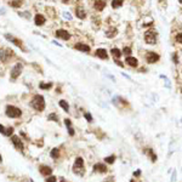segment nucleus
Here are the masks:
<instances>
[{"label": "nucleus", "mask_w": 182, "mask_h": 182, "mask_svg": "<svg viewBox=\"0 0 182 182\" xmlns=\"http://www.w3.org/2000/svg\"><path fill=\"white\" fill-rule=\"evenodd\" d=\"M30 104L34 109H36V111H44L45 109V101H44V97L42 95H35L33 100H32Z\"/></svg>", "instance_id": "nucleus-1"}, {"label": "nucleus", "mask_w": 182, "mask_h": 182, "mask_svg": "<svg viewBox=\"0 0 182 182\" xmlns=\"http://www.w3.org/2000/svg\"><path fill=\"white\" fill-rule=\"evenodd\" d=\"M73 171L78 175H83L84 174V160L83 158H76L75 159V163H74V166H73Z\"/></svg>", "instance_id": "nucleus-2"}, {"label": "nucleus", "mask_w": 182, "mask_h": 182, "mask_svg": "<svg viewBox=\"0 0 182 182\" xmlns=\"http://www.w3.org/2000/svg\"><path fill=\"white\" fill-rule=\"evenodd\" d=\"M22 112L20 108H17L15 106H7L6 107V115L10 117V118H18L21 117Z\"/></svg>", "instance_id": "nucleus-3"}, {"label": "nucleus", "mask_w": 182, "mask_h": 182, "mask_svg": "<svg viewBox=\"0 0 182 182\" xmlns=\"http://www.w3.org/2000/svg\"><path fill=\"white\" fill-rule=\"evenodd\" d=\"M144 42L149 45H154L157 43V33L153 30H148L144 34Z\"/></svg>", "instance_id": "nucleus-4"}, {"label": "nucleus", "mask_w": 182, "mask_h": 182, "mask_svg": "<svg viewBox=\"0 0 182 182\" xmlns=\"http://www.w3.org/2000/svg\"><path fill=\"white\" fill-rule=\"evenodd\" d=\"M22 69H23V66H22L21 63H17V65H15V66H13L12 71H11V73H10V75H11V79H12V80L17 79L18 76L21 75V73H22Z\"/></svg>", "instance_id": "nucleus-5"}, {"label": "nucleus", "mask_w": 182, "mask_h": 182, "mask_svg": "<svg viewBox=\"0 0 182 182\" xmlns=\"http://www.w3.org/2000/svg\"><path fill=\"white\" fill-rule=\"evenodd\" d=\"M146 60H147L148 63H156L159 60V55L153 51H148L147 55H146Z\"/></svg>", "instance_id": "nucleus-6"}, {"label": "nucleus", "mask_w": 182, "mask_h": 182, "mask_svg": "<svg viewBox=\"0 0 182 182\" xmlns=\"http://www.w3.org/2000/svg\"><path fill=\"white\" fill-rule=\"evenodd\" d=\"M12 56V51L11 50H1L0 51V60L3 62H7V60Z\"/></svg>", "instance_id": "nucleus-7"}, {"label": "nucleus", "mask_w": 182, "mask_h": 182, "mask_svg": "<svg viewBox=\"0 0 182 182\" xmlns=\"http://www.w3.org/2000/svg\"><path fill=\"white\" fill-rule=\"evenodd\" d=\"M11 141H12V143L15 144V147L18 149V151H23V143H22V141H21V138L18 137V136H12Z\"/></svg>", "instance_id": "nucleus-8"}, {"label": "nucleus", "mask_w": 182, "mask_h": 182, "mask_svg": "<svg viewBox=\"0 0 182 182\" xmlns=\"http://www.w3.org/2000/svg\"><path fill=\"white\" fill-rule=\"evenodd\" d=\"M56 36H57V38L63 39V40H68V39L71 38V34L68 33L67 30H65V29H58L56 32Z\"/></svg>", "instance_id": "nucleus-9"}, {"label": "nucleus", "mask_w": 182, "mask_h": 182, "mask_svg": "<svg viewBox=\"0 0 182 182\" xmlns=\"http://www.w3.org/2000/svg\"><path fill=\"white\" fill-rule=\"evenodd\" d=\"M96 56L100 57L101 60H107L108 58V53L104 49H97L96 50Z\"/></svg>", "instance_id": "nucleus-10"}, {"label": "nucleus", "mask_w": 182, "mask_h": 182, "mask_svg": "<svg viewBox=\"0 0 182 182\" xmlns=\"http://www.w3.org/2000/svg\"><path fill=\"white\" fill-rule=\"evenodd\" d=\"M125 62H126L129 66H131V67H137V65H138L137 58H136V57H133V56H127Z\"/></svg>", "instance_id": "nucleus-11"}, {"label": "nucleus", "mask_w": 182, "mask_h": 182, "mask_svg": "<svg viewBox=\"0 0 182 182\" xmlns=\"http://www.w3.org/2000/svg\"><path fill=\"white\" fill-rule=\"evenodd\" d=\"M5 38L7 39V40H10V42H12L15 45H17V46H20V47H23L22 46V42L21 40H18V39H16L15 36H12V35H9V34H5Z\"/></svg>", "instance_id": "nucleus-12"}, {"label": "nucleus", "mask_w": 182, "mask_h": 182, "mask_svg": "<svg viewBox=\"0 0 182 182\" xmlns=\"http://www.w3.org/2000/svg\"><path fill=\"white\" fill-rule=\"evenodd\" d=\"M94 170L97 171V172H102V174H104V172H107V166L104 165V164H96V165L94 166Z\"/></svg>", "instance_id": "nucleus-13"}, {"label": "nucleus", "mask_w": 182, "mask_h": 182, "mask_svg": "<svg viewBox=\"0 0 182 182\" xmlns=\"http://www.w3.org/2000/svg\"><path fill=\"white\" fill-rule=\"evenodd\" d=\"M75 49H78V50H80V51H83V52H89L90 51V46H89V45L83 44V43L76 44L75 45Z\"/></svg>", "instance_id": "nucleus-14"}, {"label": "nucleus", "mask_w": 182, "mask_h": 182, "mask_svg": "<svg viewBox=\"0 0 182 182\" xmlns=\"http://www.w3.org/2000/svg\"><path fill=\"white\" fill-rule=\"evenodd\" d=\"M75 15L78 18H80V20H84V18L86 17L85 15V10L83 7H76V10H75Z\"/></svg>", "instance_id": "nucleus-15"}, {"label": "nucleus", "mask_w": 182, "mask_h": 182, "mask_svg": "<svg viewBox=\"0 0 182 182\" xmlns=\"http://www.w3.org/2000/svg\"><path fill=\"white\" fill-rule=\"evenodd\" d=\"M104 6H106V3H104L103 0H96V1H95V9H96L97 11H102Z\"/></svg>", "instance_id": "nucleus-16"}, {"label": "nucleus", "mask_w": 182, "mask_h": 182, "mask_svg": "<svg viewBox=\"0 0 182 182\" xmlns=\"http://www.w3.org/2000/svg\"><path fill=\"white\" fill-rule=\"evenodd\" d=\"M34 22L36 26H43L45 23V17L43 15H36L34 17Z\"/></svg>", "instance_id": "nucleus-17"}, {"label": "nucleus", "mask_w": 182, "mask_h": 182, "mask_svg": "<svg viewBox=\"0 0 182 182\" xmlns=\"http://www.w3.org/2000/svg\"><path fill=\"white\" fill-rule=\"evenodd\" d=\"M51 172H52V169L50 166H42V167H40V174L44 175V176L51 175Z\"/></svg>", "instance_id": "nucleus-18"}, {"label": "nucleus", "mask_w": 182, "mask_h": 182, "mask_svg": "<svg viewBox=\"0 0 182 182\" xmlns=\"http://www.w3.org/2000/svg\"><path fill=\"white\" fill-rule=\"evenodd\" d=\"M146 153H147V156H149V158H151V160L153 162V163H156L157 162V154L153 152V149L152 148H148L147 151H146Z\"/></svg>", "instance_id": "nucleus-19"}, {"label": "nucleus", "mask_w": 182, "mask_h": 182, "mask_svg": "<svg viewBox=\"0 0 182 182\" xmlns=\"http://www.w3.org/2000/svg\"><path fill=\"white\" fill-rule=\"evenodd\" d=\"M123 3H124V0H113L112 1V7L113 9H118L123 5Z\"/></svg>", "instance_id": "nucleus-20"}, {"label": "nucleus", "mask_w": 182, "mask_h": 182, "mask_svg": "<svg viewBox=\"0 0 182 182\" xmlns=\"http://www.w3.org/2000/svg\"><path fill=\"white\" fill-rule=\"evenodd\" d=\"M117 28H114V27H113V28H111L109 30H107V33H106V35L108 36V38H113V36H114L115 34H117Z\"/></svg>", "instance_id": "nucleus-21"}, {"label": "nucleus", "mask_w": 182, "mask_h": 182, "mask_svg": "<svg viewBox=\"0 0 182 182\" xmlns=\"http://www.w3.org/2000/svg\"><path fill=\"white\" fill-rule=\"evenodd\" d=\"M112 55H113V57H114L115 58V60H117V58H119L120 56H121V52H120V50L119 49H112Z\"/></svg>", "instance_id": "nucleus-22"}, {"label": "nucleus", "mask_w": 182, "mask_h": 182, "mask_svg": "<svg viewBox=\"0 0 182 182\" xmlns=\"http://www.w3.org/2000/svg\"><path fill=\"white\" fill-rule=\"evenodd\" d=\"M50 156H51V158H53V159H57L58 156H60V151H58V148H53L51 151V153H50Z\"/></svg>", "instance_id": "nucleus-23"}, {"label": "nucleus", "mask_w": 182, "mask_h": 182, "mask_svg": "<svg viewBox=\"0 0 182 182\" xmlns=\"http://www.w3.org/2000/svg\"><path fill=\"white\" fill-rule=\"evenodd\" d=\"M60 106H61L63 109H65L66 112L69 111V106H68V103H67L66 101H63V100H62V101H60Z\"/></svg>", "instance_id": "nucleus-24"}, {"label": "nucleus", "mask_w": 182, "mask_h": 182, "mask_svg": "<svg viewBox=\"0 0 182 182\" xmlns=\"http://www.w3.org/2000/svg\"><path fill=\"white\" fill-rule=\"evenodd\" d=\"M115 160V157L114 156H109V157H106V159H104V162H106L107 164H113Z\"/></svg>", "instance_id": "nucleus-25"}, {"label": "nucleus", "mask_w": 182, "mask_h": 182, "mask_svg": "<svg viewBox=\"0 0 182 182\" xmlns=\"http://www.w3.org/2000/svg\"><path fill=\"white\" fill-rule=\"evenodd\" d=\"M21 5H22V1H21V0H15V1L11 3V6H13V7H20Z\"/></svg>", "instance_id": "nucleus-26"}, {"label": "nucleus", "mask_w": 182, "mask_h": 182, "mask_svg": "<svg viewBox=\"0 0 182 182\" xmlns=\"http://www.w3.org/2000/svg\"><path fill=\"white\" fill-rule=\"evenodd\" d=\"M47 119H49V120H53V121H57V120H58V118H57V115L55 114V113H52V114H50V115L47 117Z\"/></svg>", "instance_id": "nucleus-27"}, {"label": "nucleus", "mask_w": 182, "mask_h": 182, "mask_svg": "<svg viewBox=\"0 0 182 182\" xmlns=\"http://www.w3.org/2000/svg\"><path fill=\"white\" fill-rule=\"evenodd\" d=\"M176 177H177V171L174 170V171H172V175H171V180H170V182H176Z\"/></svg>", "instance_id": "nucleus-28"}, {"label": "nucleus", "mask_w": 182, "mask_h": 182, "mask_svg": "<svg viewBox=\"0 0 182 182\" xmlns=\"http://www.w3.org/2000/svg\"><path fill=\"white\" fill-rule=\"evenodd\" d=\"M175 39H176V42L177 43H180V44H182V33H179L176 36H175Z\"/></svg>", "instance_id": "nucleus-29"}, {"label": "nucleus", "mask_w": 182, "mask_h": 182, "mask_svg": "<svg viewBox=\"0 0 182 182\" xmlns=\"http://www.w3.org/2000/svg\"><path fill=\"white\" fill-rule=\"evenodd\" d=\"M84 117H85V119L88 120L89 123H91V121H92V117H91V114H90V113H85V114H84Z\"/></svg>", "instance_id": "nucleus-30"}, {"label": "nucleus", "mask_w": 182, "mask_h": 182, "mask_svg": "<svg viewBox=\"0 0 182 182\" xmlns=\"http://www.w3.org/2000/svg\"><path fill=\"white\" fill-rule=\"evenodd\" d=\"M51 86H52L51 83H49V84H40V88H42V89H50Z\"/></svg>", "instance_id": "nucleus-31"}, {"label": "nucleus", "mask_w": 182, "mask_h": 182, "mask_svg": "<svg viewBox=\"0 0 182 182\" xmlns=\"http://www.w3.org/2000/svg\"><path fill=\"white\" fill-rule=\"evenodd\" d=\"M123 52H124L125 55H127V56H130V55H131V49L130 47H124Z\"/></svg>", "instance_id": "nucleus-32"}, {"label": "nucleus", "mask_w": 182, "mask_h": 182, "mask_svg": "<svg viewBox=\"0 0 182 182\" xmlns=\"http://www.w3.org/2000/svg\"><path fill=\"white\" fill-rule=\"evenodd\" d=\"M12 133H13V129H12V127H7V129H6V135H5V136H10V135H12Z\"/></svg>", "instance_id": "nucleus-33"}, {"label": "nucleus", "mask_w": 182, "mask_h": 182, "mask_svg": "<svg viewBox=\"0 0 182 182\" xmlns=\"http://www.w3.org/2000/svg\"><path fill=\"white\" fill-rule=\"evenodd\" d=\"M46 182H56V177L55 176H50L46 179Z\"/></svg>", "instance_id": "nucleus-34"}, {"label": "nucleus", "mask_w": 182, "mask_h": 182, "mask_svg": "<svg viewBox=\"0 0 182 182\" xmlns=\"http://www.w3.org/2000/svg\"><path fill=\"white\" fill-rule=\"evenodd\" d=\"M0 133H1L3 135H6V129H5V127H4L1 124H0Z\"/></svg>", "instance_id": "nucleus-35"}, {"label": "nucleus", "mask_w": 182, "mask_h": 182, "mask_svg": "<svg viewBox=\"0 0 182 182\" xmlns=\"http://www.w3.org/2000/svg\"><path fill=\"white\" fill-rule=\"evenodd\" d=\"M172 60H174V63H179V62H177V61H179V58H177V55L176 53L172 55Z\"/></svg>", "instance_id": "nucleus-36"}, {"label": "nucleus", "mask_w": 182, "mask_h": 182, "mask_svg": "<svg viewBox=\"0 0 182 182\" xmlns=\"http://www.w3.org/2000/svg\"><path fill=\"white\" fill-rule=\"evenodd\" d=\"M163 76H164V75H163ZM164 78H165V81H166V88H170L171 85H170V83H169V79H167L166 76H164Z\"/></svg>", "instance_id": "nucleus-37"}, {"label": "nucleus", "mask_w": 182, "mask_h": 182, "mask_svg": "<svg viewBox=\"0 0 182 182\" xmlns=\"http://www.w3.org/2000/svg\"><path fill=\"white\" fill-rule=\"evenodd\" d=\"M65 123H66V125H67L68 127H69V126H71V124H72V123H71V120H69V119H66V120H65Z\"/></svg>", "instance_id": "nucleus-38"}, {"label": "nucleus", "mask_w": 182, "mask_h": 182, "mask_svg": "<svg viewBox=\"0 0 182 182\" xmlns=\"http://www.w3.org/2000/svg\"><path fill=\"white\" fill-rule=\"evenodd\" d=\"M140 175H141V171H140V170H137V171L134 172V176H140Z\"/></svg>", "instance_id": "nucleus-39"}, {"label": "nucleus", "mask_w": 182, "mask_h": 182, "mask_svg": "<svg viewBox=\"0 0 182 182\" xmlns=\"http://www.w3.org/2000/svg\"><path fill=\"white\" fill-rule=\"evenodd\" d=\"M68 130H69V135H72V136L74 135V131H73V129H72L71 126H69V129H68Z\"/></svg>", "instance_id": "nucleus-40"}, {"label": "nucleus", "mask_w": 182, "mask_h": 182, "mask_svg": "<svg viewBox=\"0 0 182 182\" xmlns=\"http://www.w3.org/2000/svg\"><path fill=\"white\" fill-rule=\"evenodd\" d=\"M130 182H140V180H135V179H133V180H131Z\"/></svg>", "instance_id": "nucleus-41"}, {"label": "nucleus", "mask_w": 182, "mask_h": 182, "mask_svg": "<svg viewBox=\"0 0 182 182\" xmlns=\"http://www.w3.org/2000/svg\"><path fill=\"white\" fill-rule=\"evenodd\" d=\"M179 1H180V3H181V4H182V0H179Z\"/></svg>", "instance_id": "nucleus-42"}, {"label": "nucleus", "mask_w": 182, "mask_h": 182, "mask_svg": "<svg viewBox=\"0 0 182 182\" xmlns=\"http://www.w3.org/2000/svg\"><path fill=\"white\" fill-rule=\"evenodd\" d=\"M0 162H1V156H0Z\"/></svg>", "instance_id": "nucleus-43"}, {"label": "nucleus", "mask_w": 182, "mask_h": 182, "mask_svg": "<svg viewBox=\"0 0 182 182\" xmlns=\"http://www.w3.org/2000/svg\"><path fill=\"white\" fill-rule=\"evenodd\" d=\"M63 1H68V0H63Z\"/></svg>", "instance_id": "nucleus-44"}, {"label": "nucleus", "mask_w": 182, "mask_h": 182, "mask_svg": "<svg viewBox=\"0 0 182 182\" xmlns=\"http://www.w3.org/2000/svg\"><path fill=\"white\" fill-rule=\"evenodd\" d=\"M62 182H65V180H62Z\"/></svg>", "instance_id": "nucleus-45"}]
</instances>
